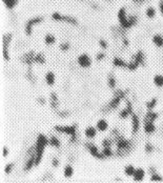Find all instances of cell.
<instances>
[{
	"mask_svg": "<svg viewBox=\"0 0 163 183\" xmlns=\"http://www.w3.org/2000/svg\"><path fill=\"white\" fill-rule=\"evenodd\" d=\"M49 139L42 134H39L37 137V141L35 143V154H36V165L40 164L41 160L43 157V152L45 150L46 145H49Z\"/></svg>",
	"mask_w": 163,
	"mask_h": 183,
	"instance_id": "1",
	"label": "cell"
},
{
	"mask_svg": "<svg viewBox=\"0 0 163 183\" xmlns=\"http://www.w3.org/2000/svg\"><path fill=\"white\" fill-rule=\"evenodd\" d=\"M13 35L12 34H5L2 37V56L5 61H9V45L12 41Z\"/></svg>",
	"mask_w": 163,
	"mask_h": 183,
	"instance_id": "2",
	"label": "cell"
},
{
	"mask_svg": "<svg viewBox=\"0 0 163 183\" xmlns=\"http://www.w3.org/2000/svg\"><path fill=\"white\" fill-rule=\"evenodd\" d=\"M115 141H116L118 152H120V150L121 152H123V150H126V152H127V150H129V147L132 146V141L123 138L120 135L115 138Z\"/></svg>",
	"mask_w": 163,
	"mask_h": 183,
	"instance_id": "3",
	"label": "cell"
},
{
	"mask_svg": "<svg viewBox=\"0 0 163 183\" xmlns=\"http://www.w3.org/2000/svg\"><path fill=\"white\" fill-rule=\"evenodd\" d=\"M118 20H119V23H120V26L124 30H127V28H131L132 25L129 23V17L126 16V12L124 7H121L118 12Z\"/></svg>",
	"mask_w": 163,
	"mask_h": 183,
	"instance_id": "4",
	"label": "cell"
},
{
	"mask_svg": "<svg viewBox=\"0 0 163 183\" xmlns=\"http://www.w3.org/2000/svg\"><path fill=\"white\" fill-rule=\"evenodd\" d=\"M56 131H59V133H62V134H66L71 137H74L76 136V131H77V128H76V125H68V126H60V125H56L54 127Z\"/></svg>",
	"mask_w": 163,
	"mask_h": 183,
	"instance_id": "5",
	"label": "cell"
},
{
	"mask_svg": "<svg viewBox=\"0 0 163 183\" xmlns=\"http://www.w3.org/2000/svg\"><path fill=\"white\" fill-rule=\"evenodd\" d=\"M43 21V18L42 17H35V18H32L30 19L28 22H26V24H25V34L28 35V36H31L32 33H33V26L35 24H37V23H40V22Z\"/></svg>",
	"mask_w": 163,
	"mask_h": 183,
	"instance_id": "6",
	"label": "cell"
},
{
	"mask_svg": "<svg viewBox=\"0 0 163 183\" xmlns=\"http://www.w3.org/2000/svg\"><path fill=\"white\" fill-rule=\"evenodd\" d=\"M85 147L87 148V150L89 152V154L93 156V157H95V158L99 159V160H103L105 159V156L102 154V152H99L98 150V147L94 145L93 143H85Z\"/></svg>",
	"mask_w": 163,
	"mask_h": 183,
	"instance_id": "7",
	"label": "cell"
},
{
	"mask_svg": "<svg viewBox=\"0 0 163 183\" xmlns=\"http://www.w3.org/2000/svg\"><path fill=\"white\" fill-rule=\"evenodd\" d=\"M77 62L83 68H87V67H89L92 65V59H91V57L87 54H81L80 56H78Z\"/></svg>",
	"mask_w": 163,
	"mask_h": 183,
	"instance_id": "8",
	"label": "cell"
},
{
	"mask_svg": "<svg viewBox=\"0 0 163 183\" xmlns=\"http://www.w3.org/2000/svg\"><path fill=\"white\" fill-rule=\"evenodd\" d=\"M126 108H124V110H122L120 112V114H119V117L120 118H122V119H125V118H127V117L131 115L132 116V114L134 113L133 112V105H132V103H131V101H127L126 102Z\"/></svg>",
	"mask_w": 163,
	"mask_h": 183,
	"instance_id": "9",
	"label": "cell"
},
{
	"mask_svg": "<svg viewBox=\"0 0 163 183\" xmlns=\"http://www.w3.org/2000/svg\"><path fill=\"white\" fill-rule=\"evenodd\" d=\"M35 55H36V54H35L33 51L25 53L24 55L21 57V61L23 62V63H26L28 65H32V63H33V62H35V61H34Z\"/></svg>",
	"mask_w": 163,
	"mask_h": 183,
	"instance_id": "10",
	"label": "cell"
},
{
	"mask_svg": "<svg viewBox=\"0 0 163 183\" xmlns=\"http://www.w3.org/2000/svg\"><path fill=\"white\" fill-rule=\"evenodd\" d=\"M34 165H36V154H35V152L33 155H31V157L26 160V162H25V164H24V171H31L32 167H33Z\"/></svg>",
	"mask_w": 163,
	"mask_h": 183,
	"instance_id": "11",
	"label": "cell"
},
{
	"mask_svg": "<svg viewBox=\"0 0 163 183\" xmlns=\"http://www.w3.org/2000/svg\"><path fill=\"white\" fill-rule=\"evenodd\" d=\"M133 177H134V181H135V182H140V181H142L143 179H144L145 171L141 167L136 168V171H135V174H134Z\"/></svg>",
	"mask_w": 163,
	"mask_h": 183,
	"instance_id": "12",
	"label": "cell"
},
{
	"mask_svg": "<svg viewBox=\"0 0 163 183\" xmlns=\"http://www.w3.org/2000/svg\"><path fill=\"white\" fill-rule=\"evenodd\" d=\"M132 125H133V133L134 134L138 133L139 128H140V120H139V117L135 113L132 114Z\"/></svg>",
	"mask_w": 163,
	"mask_h": 183,
	"instance_id": "13",
	"label": "cell"
},
{
	"mask_svg": "<svg viewBox=\"0 0 163 183\" xmlns=\"http://www.w3.org/2000/svg\"><path fill=\"white\" fill-rule=\"evenodd\" d=\"M143 128L146 134H153L156 131V126H155L154 122L151 121H144L143 122Z\"/></svg>",
	"mask_w": 163,
	"mask_h": 183,
	"instance_id": "14",
	"label": "cell"
},
{
	"mask_svg": "<svg viewBox=\"0 0 163 183\" xmlns=\"http://www.w3.org/2000/svg\"><path fill=\"white\" fill-rule=\"evenodd\" d=\"M120 102H121V98L118 97V96H114V97H113V99L110 101V103L108 104V106L111 108V110H116V108L119 106Z\"/></svg>",
	"mask_w": 163,
	"mask_h": 183,
	"instance_id": "15",
	"label": "cell"
},
{
	"mask_svg": "<svg viewBox=\"0 0 163 183\" xmlns=\"http://www.w3.org/2000/svg\"><path fill=\"white\" fill-rule=\"evenodd\" d=\"M159 117V114L156 113V112H153L152 110H148V112L146 113L144 117V121H151V122H155V120L157 119Z\"/></svg>",
	"mask_w": 163,
	"mask_h": 183,
	"instance_id": "16",
	"label": "cell"
},
{
	"mask_svg": "<svg viewBox=\"0 0 163 183\" xmlns=\"http://www.w3.org/2000/svg\"><path fill=\"white\" fill-rule=\"evenodd\" d=\"M96 127L99 131H105L108 128V123L106 122V120L104 119H100L98 120L97 124H96Z\"/></svg>",
	"mask_w": 163,
	"mask_h": 183,
	"instance_id": "17",
	"label": "cell"
},
{
	"mask_svg": "<svg viewBox=\"0 0 163 183\" xmlns=\"http://www.w3.org/2000/svg\"><path fill=\"white\" fill-rule=\"evenodd\" d=\"M55 81H56L55 74L53 73V72H47L45 75V82L47 83V85H49V86L54 85Z\"/></svg>",
	"mask_w": 163,
	"mask_h": 183,
	"instance_id": "18",
	"label": "cell"
},
{
	"mask_svg": "<svg viewBox=\"0 0 163 183\" xmlns=\"http://www.w3.org/2000/svg\"><path fill=\"white\" fill-rule=\"evenodd\" d=\"M97 127H93V126H89V127L86 128L85 131H84V134H85V136L87 138H89V139H93V138L96 137V135H97Z\"/></svg>",
	"mask_w": 163,
	"mask_h": 183,
	"instance_id": "19",
	"label": "cell"
},
{
	"mask_svg": "<svg viewBox=\"0 0 163 183\" xmlns=\"http://www.w3.org/2000/svg\"><path fill=\"white\" fill-rule=\"evenodd\" d=\"M134 61L137 62L139 65H144V54H143L142 51L137 52V54L134 57Z\"/></svg>",
	"mask_w": 163,
	"mask_h": 183,
	"instance_id": "20",
	"label": "cell"
},
{
	"mask_svg": "<svg viewBox=\"0 0 163 183\" xmlns=\"http://www.w3.org/2000/svg\"><path fill=\"white\" fill-rule=\"evenodd\" d=\"M153 42L155 43V45L158 46V47H162L163 46V36L159 35V34H156L153 36Z\"/></svg>",
	"mask_w": 163,
	"mask_h": 183,
	"instance_id": "21",
	"label": "cell"
},
{
	"mask_svg": "<svg viewBox=\"0 0 163 183\" xmlns=\"http://www.w3.org/2000/svg\"><path fill=\"white\" fill-rule=\"evenodd\" d=\"M51 106L54 110H57V107L59 106V100L56 93H52L51 94Z\"/></svg>",
	"mask_w": 163,
	"mask_h": 183,
	"instance_id": "22",
	"label": "cell"
},
{
	"mask_svg": "<svg viewBox=\"0 0 163 183\" xmlns=\"http://www.w3.org/2000/svg\"><path fill=\"white\" fill-rule=\"evenodd\" d=\"M63 174H64V177L65 178H71L72 176L74 175V168H73V166H72L71 164L65 165Z\"/></svg>",
	"mask_w": 163,
	"mask_h": 183,
	"instance_id": "23",
	"label": "cell"
},
{
	"mask_svg": "<svg viewBox=\"0 0 163 183\" xmlns=\"http://www.w3.org/2000/svg\"><path fill=\"white\" fill-rule=\"evenodd\" d=\"M113 64H114L115 66H118V67H127V64L129 63H126L123 59L116 57V58H114V60H113Z\"/></svg>",
	"mask_w": 163,
	"mask_h": 183,
	"instance_id": "24",
	"label": "cell"
},
{
	"mask_svg": "<svg viewBox=\"0 0 163 183\" xmlns=\"http://www.w3.org/2000/svg\"><path fill=\"white\" fill-rule=\"evenodd\" d=\"M49 145H51L53 147H56V148H59L60 147V141H59V139L56 136H52V137L49 138Z\"/></svg>",
	"mask_w": 163,
	"mask_h": 183,
	"instance_id": "25",
	"label": "cell"
},
{
	"mask_svg": "<svg viewBox=\"0 0 163 183\" xmlns=\"http://www.w3.org/2000/svg\"><path fill=\"white\" fill-rule=\"evenodd\" d=\"M135 171H136V168L134 167V165H132V164L126 165L125 168H124V174H125L126 176H129V177L134 176Z\"/></svg>",
	"mask_w": 163,
	"mask_h": 183,
	"instance_id": "26",
	"label": "cell"
},
{
	"mask_svg": "<svg viewBox=\"0 0 163 183\" xmlns=\"http://www.w3.org/2000/svg\"><path fill=\"white\" fill-rule=\"evenodd\" d=\"M34 61L36 63L44 64L45 63V57H44V55H43L42 53H37V55H35Z\"/></svg>",
	"mask_w": 163,
	"mask_h": 183,
	"instance_id": "27",
	"label": "cell"
},
{
	"mask_svg": "<svg viewBox=\"0 0 163 183\" xmlns=\"http://www.w3.org/2000/svg\"><path fill=\"white\" fill-rule=\"evenodd\" d=\"M62 21L68 22V23H70V24H73V25H77L78 24L77 19H75L74 17H71V16H63Z\"/></svg>",
	"mask_w": 163,
	"mask_h": 183,
	"instance_id": "28",
	"label": "cell"
},
{
	"mask_svg": "<svg viewBox=\"0 0 163 183\" xmlns=\"http://www.w3.org/2000/svg\"><path fill=\"white\" fill-rule=\"evenodd\" d=\"M154 83L155 85L158 87H162L163 86V76L162 75H156L154 77Z\"/></svg>",
	"mask_w": 163,
	"mask_h": 183,
	"instance_id": "29",
	"label": "cell"
},
{
	"mask_svg": "<svg viewBox=\"0 0 163 183\" xmlns=\"http://www.w3.org/2000/svg\"><path fill=\"white\" fill-rule=\"evenodd\" d=\"M2 1L4 2L6 7L11 9H14L15 5H17V3H18L19 0H2Z\"/></svg>",
	"mask_w": 163,
	"mask_h": 183,
	"instance_id": "30",
	"label": "cell"
},
{
	"mask_svg": "<svg viewBox=\"0 0 163 183\" xmlns=\"http://www.w3.org/2000/svg\"><path fill=\"white\" fill-rule=\"evenodd\" d=\"M44 41H45V43L47 45H52V44H54L56 42V38L55 36H53L51 34H47L45 36V38H44Z\"/></svg>",
	"mask_w": 163,
	"mask_h": 183,
	"instance_id": "31",
	"label": "cell"
},
{
	"mask_svg": "<svg viewBox=\"0 0 163 183\" xmlns=\"http://www.w3.org/2000/svg\"><path fill=\"white\" fill-rule=\"evenodd\" d=\"M116 78H115V76L113 75V74H111L110 76H108V86L111 87V89H115V86H116Z\"/></svg>",
	"mask_w": 163,
	"mask_h": 183,
	"instance_id": "32",
	"label": "cell"
},
{
	"mask_svg": "<svg viewBox=\"0 0 163 183\" xmlns=\"http://www.w3.org/2000/svg\"><path fill=\"white\" fill-rule=\"evenodd\" d=\"M151 181L152 182H162L163 178L161 177L160 175H158L157 173H154V174H152Z\"/></svg>",
	"mask_w": 163,
	"mask_h": 183,
	"instance_id": "33",
	"label": "cell"
},
{
	"mask_svg": "<svg viewBox=\"0 0 163 183\" xmlns=\"http://www.w3.org/2000/svg\"><path fill=\"white\" fill-rule=\"evenodd\" d=\"M157 98H153L149 102H146L145 103V105H146V107H147L148 110H153L155 106H156V104H157Z\"/></svg>",
	"mask_w": 163,
	"mask_h": 183,
	"instance_id": "34",
	"label": "cell"
},
{
	"mask_svg": "<svg viewBox=\"0 0 163 183\" xmlns=\"http://www.w3.org/2000/svg\"><path fill=\"white\" fill-rule=\"evenodd\" d=\"M146 16L148 18H154L156 16V9L154 7H147L146 9Z\"/></svg>",
	"mask_w": 163,
	"mask_h": 183,
	"instance_id": "35",
	"label": "cell"
},
{
	"mask_svg": "<svg viewBox=\"0 0 163 183\" xmlns=\"http://www.w3.org/2000/svg\"><path fill=\"white\" fill-rule=\"evenodd\" d=\"M102 154L106 157H112L113 156V150H112V147H103V150H102Z\"/></svg>",
	"mask_w": 163,
	"mask_h": 183,
	"instance_id": "36",
	"label": "cell"
},
{
	"mask_svg": "<svg viewBox=\"0 0 163 183\" xmlns=\"http://www.w3.org/2000/svg\"><path fill=\"white\" fill-rule=\"evenodd\" d=\"M52 18H53V20H55V21H62L63 16H62L61 14H59V13H53Z\"/></svg>",
	"mask_w": 163,
	"mask_h": 183,
	"instance_id": "37",
	"label": "cell"
},
{
	"mask_svg": "<svg viewBox=\"0 0 163 183\" xmlns=\"http://www.w3.org/2000/svg\"><path fill=\"white\" fill-rule=\"evenodd\" d=\"M138 66H139V64L137 63V62H135V61H132V62H129V63L127 64V68L131 70H135Z\"/></svg>",
	"mask_w": 163,
	"mask_h": 183,
	"instance_id": "38",
	"label": "cell"
},
{
	"mask_svg": "<svg viewBox=\"0 0 163 183\" xmlns=\"http://www.w3.org/2000/svg\"><path fill=\"white\" fill-rule=\"evenodd\" d=\"M59 47H60V49H61L62 52H66V51H68V49H70V47H71V44H70V43H68V42H66V43H61Z\"/></svg>",
	"mask_w": 163,
	"mask_h": 183,
	"instance_id": "39",
	"label": "cell"
},
{
	"mask_svg": "<svg viewBox=\"0 0 163 183\" xmlns=\"http://www.w3.org/2000/svg\"><path fill=\"white\" fill-rule=\"evenodd\" d=\"M13 167H14V163H9V164H6V166L4 167V173L6 175H9L11 171H12Z\"/></svg>",
	"mask_w": 163,
	"mask_h": 183,
	"instance_id": "40",
	"label": "cell"
},
{
	"mask_svg": "<svg viewBox=\"0 0 163 183\" xmlns=\"http://www.w3.org/2000/svg\"><path fill=\"white\" fill-rule=\"evenodd\" d=\"M102 146L103 147H112V140L111 139H104L102 141Z\"/></svg>",
	"mask_w": 163,
	"mask_h": 183,
	"instance_id": "41",
	"label": "cell"
},
{
	"mask_svg": "<svg viewBox=\"0 0 163 183\" xmlns=\"http://www.w3.org/2000/svg\"><path fill=\"white\" fill-rule=\"evenodd\" d=\"M153 150H154V146H153L151 143H146V144H145V152H147V154H151Z\"/></svg>",
	"mask_w": 163,
	"mask_h": 183,
	"instance_id": "42",
	"label": "cell"
},
{
	"mask_svg": "<svg viewBox=\"0 0 163 183\" xmlns=\"http://www.w3.org/2000/svg\"><path fill=\"white\" fill-rule=\"evenodd\" d=\"M115 96H118V97H120L121 99H123V98H125V92L121 91V89H118V91H116V93H115Z\"/></svg>",
	"mask_w": 163,
	"mask_h": 183,
	"instance_id": "43",
	"label": "cell"
},
{
	"mask_svg": "<svg viewBox=\"0 0 163 183\" xmlns=\"http://www.w3.org/2000/svg\"><path fill=\"white\" fill-rule=\"evenodd\" d=\"M99 45H100V47H102V49H108V42L105 41L104 39H101L99 40Z\"/></svg>",
	"mask_w": 163,
	"mask_h": 183,
	"instance_id": "44",
	"label": "cell"
},
{
	"mask_svg": "<svg viewBox=\"0 0 163 183\" xmlns=\"http://www.w3.org/2000/svg\"><path fill=\"white\" fill-rule=\"evenodd\" d=\"M70 112H68V110H64V112H58L57 113V115H58L59 117H62V118H64V117H68L70 116Z\"/></svg>",
	"mask_w": 163,
	"mask_h": 183,
	"instance_id": "45",
	"label": "cell"
},
{
	"mask_svg": "<svg viewBox=\"0 0 163 183\" xmlns=\"http://www.w3.org/2000/svg\"><path fill=\"white\" fill-rule=\"evenodd\" d=\"M105 58V54L104 53H98L97 54V56H96V59H97V61H101L102 59Z\"/></svg>",
	"mask_w": 163,
	"mask_h": 183,
	"instance_id": "46",
	"label": "cell"
},
{
	"mask_svg": "<svg viewBox=\"0 0 163 183\" xmlns=\"http://www.w3.org/2000/svg\"><path fill=\"white\" fill-rule=\"evenodd\" d=\"M52 165L54 167H58L59 166V160L57 158H53L52 159Z\"/></svg>",
	"mask_w": 163,
	"mask_h": 183,
	"instance_id": "47",
	"label": "cell"
},
{
	"mask_svg": "<svg viewBox=\"0 0 163 183\" xmlns=\"http://www.w3.org/2000/svg\"><path fill=\"white\" fill-rule=\"evenodd\" d=\"M7 155H9V148L6 146H4L2 148V156L3 157H7Z\"/></svg>",
	"mask_w": 163,
	"mask_h": 183,
	"instance_id": "48",
	"label": "cell"
},
{
	"mask_svg": "<svg viewBox=\"0 0 163 183\" xmlns=\"http://www.w3.org/2000/svg\"><path fill=\"white\" fill-rule=\"evenodd\" d=\"M37 101H38V102H39L40 104H42V105H43V104H45V99H44V98H42V97L38 98Z\"/></svg>",
	"mask_w": 163,
	"mask_h": 183,
	"instance_id": "49",
	"label": "cell"
},
{
	"mask_svg": "<svg viewBox=\"0 0 163 183\" xmlns=\"http://www.w3.org/2000/svg\"><path fill=\"white\" fill-rule=\"evenodd\" d=\"M123 45H124V46H129V41L126 39V38H124V39H123Z\"/></svg>",
	"mask_w": 163,
	"mask_h": 183,
	"instance_id": "50",
	"label": "cell"
},
{
	"mask_svg": "<svg viewBox=\"0 0 163 183\" xmlns=\"http://www.w3.org/2000/svg\"><path fill=\"white\" fill-rule=\"evenodd\" d=\"M159 9H160L161 14L163 15V1H160V3H159Z\"/></svg>",
	"mask_w": 163,
	"mask_h": 183,
	"instance_id": "51",
	"label": "cell"
},
{
	"mask_svg": "<svg viewBox=\"0 0 163 183\" xmlns=\"http://www.w3.org/2000/svg\"><path fill=\"white\" fill-rule=\"evenodd\" d=\"M149 173H152V174L156 173V167H154V166H151V167H149Z\"/></svg>",
	"mask_w": 163,
	"mask_h": 183,
	"instance_id": "52",
	"label": "cell"
},
{
	"mask_svg": "<svg viewBox=\"0 0 163 183\" xmlns=\"http://www.w3.org/2000/svg\"><path fill=\"white\" fill-rule=\"evenodd\" d=\"M134 1H135V2H142L143 0H134Z\"/></svg>",
	"mask_w": 163,
	"mask_h": 183,
	"instance_id": "53",
	"label": "cell"
}]
</instances>
